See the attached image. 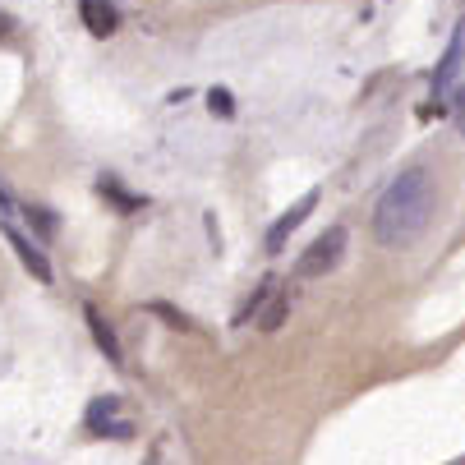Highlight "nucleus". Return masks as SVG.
<instances>
[{
  "instance_id": "1",
  "label": "nucleus",
  "mask_w": 465,
  "mask_h": 465,
  "mask_svg": "<svg viewBox=\"0 0 465 465\" xmlns=\"http://www.w3.org/2000/svg\"><path fill=\"white\" fill-rule=\"evenodd\" d=\"M433 222V180L429 171H406L391 180L373 208V235L387 249H411Z\"/></svg>"
},
{
  "instance_id": "2",
  "label": "nucleus",
  "mask_w": 465,
  "mask_h": 465,
  "mask_svg": "<svg viewBox=\"0 0 465 465\" xmlns=\"http://www.w3.org/2000/svg\"><path fill=\"white\" fill-rule=\"evenodd\" d=\"M341 258H346V226H327V231L300 253L295 277L318 282V277H327V272H337V268H341Z\"/></svg>"
},
{
  "instance_id": "3",
  "label": "nucleus",
  "mask_w": 465,
  "mask_h": 465,
  "mask_svg": "<svg viewBox=\"0 0 465 465\" xmlns=\"http://www.w3.org/2000/svg\"><path fill=\"white\" fill-rule=\"evenodd\" d=\"M313 208H318V189H309V193L300 198V203H291V208L272 222V231H268V253H282V249H286V235H291V231L313 213Z\"/></svg>"
},
{
  "instance_id": "4",
  "label": "nucleus",
  "mask_w": 465,
  "mask_h": 465,
  "mask_svg": "<svg viewBox=\"0 0 465 465\" xmlns=\"http://www.w3.org/2000/svg\"><path fill=\"white\" fill-rule=\"evenodd\" d=\"M0 226H5V240L15 244L19 262H24V268H28V272H33V277L46 286V282H51V262H46V253H42V249H37V244H33V240H28L19 226H10V222H0Z\"/></svg>"
},
{
  "instance_id": "5",
  "label": "nucleus",
  "mask_w": 465,
  "mask_h": 465,
  "mask_svg": "<svg viewBox=\"0 0 465 465\" xmlns=\"http://www.w3.org/2000/svg\"><path fill=\"white\" fill-rule=\"evenodd\" d=\"M79 15H84V28H88L93 37H111V33L120 28V15L106 5V0H84Z\"/></svg>"
},
{
  "instance_id": "6",
  "label": "nucleus",
  "mask_w": 465,
  "mask_h": 465,
  "mask_svg": "<svg viewBox=\"0 0 465 465\" xmlns=\"http://www.w3.org/2000/svg\"><path fill=\"white\" fill-rule=\"evenodd\" d=\"M88 327H93V341H97V351L111 360V364H120L124 360V351H120V341H115V327L97 313V309H88Z\"/></svg>"
},
{
  "instance_id": "7",
  "label": "nucleus",
  "mask_w": 465,
  "mask_h": 465,
  "mask_svg": "<svg viewBox=\"0 0 465 465\" xmlns=\"http://www.w3.org/2000/svg\"><path fill=\"white\" fill-rule=\"evenodd\" d=\"M258 309H262V318H258L262 331H282V322H286V313H291V291H272Z\"/></svg>"
},
{
  "instance_id": "8",
  "label": "nucleus",
  "mask_w": 465,
  "mask_h": 465,
  "mask_svg": "<svg viewBox=\"0 0 465 465\" xmlns=\"http://www.w3.org/2000/svg\"><path fill=\"white\" fill-rule=\"evenodd\" d=\"M456 70H460V37L451 42V51H447V60L438 64V93H442V88H451V79H456Z\"/></svg>"
},
{
  "instance_id": "9",
  "label": "nucleus",
  "mask_w": 465,
  "mask_h": 465,
  "mask_svg": "<svg viewBox=\"0 0 465 465\" xmlns=\"http://www.w3.org/2000/svg\"><path fill=\"white\" fill-rule=\"evenodd\" d=\"M148 313L166 318L175 331H193V318H189V313H180V309H171V304H162V300H157V304H148Z\"/></svg>"
},
{
  "instance_id": "10",
  "label": "nucleus",
  "mask_w": 465,
  "mask_h": 465,
  "mask_svg": "<svg viewBox=\"0 0 465 465\" xmlns=\"http://www.w3.org/2000/svg\"><path fill=\"white\" fill-rule=\"evenodd\" d=\"M208 106H213V115H222V120L235 115V97H231L226 88H213V93H208Z\"/></svg>"
},
{
  "instance_id": "11",
  "label": "nucleus",
  "mask_w": 465,
  "mask_h": 465,
  "mask_svg": "<svg viewBox=\"0 0 465 465\" xmlns=\"http://www.w3.org/2000/svg\"><path fill=\"white\" fill-rule=\"evenodd\" d=\"M102 193H111L120 208H139V203H143V198H129V193H120V184H115L111 175H102Z\"/></svg>"
},
{
  "instance_id": "12",
  "label": "nucleus",
  "mask_w": 465,
  "mask_h": 465,
  "mask_svg": "<svg viewBox=\"0 0 465 465\" xmlns=\"http://www.w3.org/2000/svg\"><path fill=\"white\" fill-rule=\"evenodd\" d=\"M451 120H456V129L465 134V88H456V93H451Z\"/></svg>"
},
{
  "instance_id": "13",
  "label": "nucleus",
  "mask_w": 465,
  "mask_h": 465,
  "mask_svg": "<svg viewBox=\"0 0 465 465\" xmlns=\"http://www.w3.org/2000/svg\"><path fill=\"white\" fill-rule=\"evenodd\" d=\"M10 33H15V19H10V15H0V37H10Z\"/></svg>"
}]
</instances>
